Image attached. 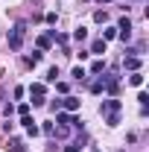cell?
<instances>
[{
	"label": "cell",
	"mask_w": 149,
	"mask_h": 152,
	"mask_svg": "<svg viewBox=\"0 0 149 152\" xmlns=\"http://www.w3.org/2000/svg\"><path fill=\"white\" fill-rule=\"evenodd\" d=\"M23 35H26V20H18L9 32V50H20L23 47Z\"/></svg>",
	"instance_id": "6da1fadb"
},
{
	"label": "cell",
	"mask_w": 149,
	"mask_h": 152,
	"mask_svg": "<svg viewBox=\"0 0 149 152\" xmlns=\"http://www.w3.org/2000/svg\"><path fill=\"white\" fill-rule=\"evenodd\" d=\"M44 94H47L44 82H32V85H29V96H32V105H44Z\"/></svg>",
	"instance_id": "7a4b0ae2"
},
{
	"label": "cell",
	"mask_w": 149,
	"mask_h": 152,
	"mask_svg": "<svg viewBox=\"0 0 149 152\" xmlns=\"http://www.w3.org/2000/svg\"><path fill=\"white\" fill-rule=\"evenodd\" d=\"M123 108V102L117 99V96H111V99H105L102 105H99V114H114V111H120Z\"/></svg>",
	"instance_id": "3957f363"
},
{
	"label": "cell",
	"mask_w": 149,
	"mask_h": 152,
	"mask_svg": "<svg viewBox=\"0 0 149 152\" xmlns=\"http://www.w3.org/2000/svg\"><path fill=\"white\" fill-rule=\"evenodd\" d=\"M123 67L131 70V73H134V70H140V56H126V58H123Z\"/></svg>",
	"instance_id": "277c9868"
},
{
	"label": "cell",
	"mask_w": 149,
	"mask_h": 152,
	"mask_svg": "<svg viewBox=\"0 0 149 152\" xmlns=\"http://www.w3.org/2000/svg\"><path fill=\"white\" fill-rule=\"evenodd\" d=\"M79 102H82L79 96H64V99H61V108H64V111H76Z\"/></svg>",
	"instance_id": "5b68a950"
},
{
	"label": "cell",
	"mask_w": 149,
	"mask_h": 152,
	"mask_svg": "<svg viewBox=\"0 0 149 152\" xmlns=\"http://www.w3.org/2000/svg\"><path fill=\"white\" fill-rule=\"evenodd\" d=\"M20 123H23V129H26V134H29V137H35V134L41 132L35 123H32V117H20Z\"/></svg>",
	"instance_id": "8992f818"
},
{
	"label": "cell",
	"mask_w": 149,
	"mask_h": 152,
	"mask_svg": "<svg viewBox=\"0 0 149 152\" xmlns=\"http://www.w3.org/2000/svg\"><path fill=\"white\" fill-rule=\"evenodd\" d=\"M88 53H93V56H102V53H105V41H102V38L91 41V50H88Z\"/></svg>",
	"instance_id": "52a82bcc"
},
{
	"label": "cell",
	"mask_w": 149,
	"mask_h": 152,
	"mask_svg": "<svg viewBox=\"0 0 149 152\" xmlns=\"http://www.w3.org/2000/svg\"><path fill=\"white\" fill-rule=\"evenodd\" d=\"M50 47H53V38H50V32H47V35H38V50H41V53H44V50H50Z\"/></svg>",
	"instance_id": "ba28073f"
},
{
	"label": "cell",
	"mask_w": 149,
	"mask_h": 152,
	"mask_svg": "<svg viewBox=\"0 0 149 152\" xmlns=\"http://www.w3.org/2000/svg\"><path fill=\"white\" fill-rule=\"evenodd\" d=\"M129 85H134V88H140V85H143V73H140V70H134V73L129 76Z\"/></svg>",
	"instance_id": "9c48e42d"
},
{
	"label": "cell",
	"mask_w": 149,
	"mask_h": 152,
	"mask_svg": "<svg viewBox=\"0 0 149 152\" xmlns=\"http://www.w3.org/2000/svg\"><path fill=\"white\" fill-rule=\"evenodd\" d=\"M70 76H73L76 82H82V79H85V76H88V70H85V67H79V64H76L73 70H70Z\"/></svg>",
	"instance_id": "30bf717a"
},
{
	"label": "cell",
	"mask_w": 149,
	"mask_h": 152,
	"mask_svg": "<svg viewBox=\"0 0 149 152\" xmlns=\"http://www.w3.org/2000/svg\"><path fill=\"white\" fill-rule=\"evenodd\" d=\"M102 91H105V79H96L91 85V94H102Z\"/></svg>",
	"instance_id": "8fae6325"
},
{
	"label": "cell",
	"mask_w": 149,
	"mask_h": 152,
	"mask_svg": "<svg viewBox=\"0 0 149 152\" xmlns=\"http://www.w3.org/2000/svg\"><path fill=\"white\" fill-rule=\"evenodd\" d=\"M73 38H76V41H85V38H88V29H85V26H76V29H73Z\"/></svg>",
	"instance_id": "7c38bea8"
},
{
	"label": "cell",
	"mask_w": 149,
	"mask_h": 152,
	"mask_svg": "<svg viewBox=\"0 0 149 152\" xmlns=\"http://www.w3.org/2000/svg\"><path fill=\"white\" fill-rule=\"evenodd\" d=\"M117 38V26H108V29H102V41H111Z\"/></svg>",
	"instance_id": "4fadbf2b"
},
{
	"label": "cell",
	"mask_w": 149,
	"mask_h": 152,
	"mask_svg": "<svg viewBox=\"0 0 149 152\" xmlns=\"http://www.w3.org/2000/svg\"><path fill=\"white\" fill-rule=\"evenodd\" d=\"M105 123H108V126H117V123H120V111H114V114H105Z\"/></svg>",
	"instance_id": "5bb4252c"
},
{
	"label": "cell",
	"mask_w": 149,
	"mask_h": 152,
	"mask_svg": "<svg viewBox=\"0 0 149 152\" xmlns=\"http://www.w3.org/2000/svg\"><path fill=\"white\" fill-rule=\"evenodd\" d=\"M56 123H61V126H70V117L64 111H56Z\"/></svg>",
	"instance_id": "9a60e30c"
},
{
	"label": "cell",
	"mask_w": 149,
	"mask_h": 152,
	"mask_svg": "<svg viewBox=\"0 0 149 152\" xmlns=\"http://www.w3.org/2000/svg\"><path fill=\"white\" fill-rule=\"evenodd\" d=\"M41 56H44V53H41V50H35L32 56H26V64H38V61H41Z\"/></svg>",
	"instance_id": "2e32d148"
},
{
	"label": "cell",
	"mask_w": 149,
	"mask_h": 152,
	"mask_svg": "<svg viewBox=\"0 0 149 152\" xmlns=\"http://www.w3.org/2000/svg\"><path fill=\"white\" fill-rule=\"evenodd\" d=\"M102 70H105V61H99V58H96V61L91 64V73H102Z\"/></svg>",
	"instance_id": "e0dca14e"
},
{
	"label": "cell",
	"mask_w": 149,
	"mask_h": 152,
	"mask_svg": "<svg viewBox=\"0 0 149 152\" xmlns=\"http://www.w3.org/2000/svg\"><path fill=\"white\" fill-rule=\"evenodd\" d=\"M93 20H96V23H105V20H108V15L99 9V12H93Z\"/></svg>",
	"instance_id": "ac0fdd59"
},
{
	"label": "cell",
	"mask_w": 149,
	"mask_h": 152,
	"mask_svg": "<svg viewBox=\"0 0 149 152\" xmlns=\"http://www.w3.org/2000/svg\"><path fill=\"white\" fill-rule=\"evenodd\" d=\"M58 79V67H50V70H47V82H56Z\"/></svg>",
	"instance_id": "d6986e66"
},
{
	"label": "cell",
	"mask_w": 149,
	"mask_h": 152,
	"mask_svg": "<svg viewBox=\"0 0 149 152\" xmlns=\"http://www.w3.org/2000/svg\"><path fill=\"white\" fill-rule=\"evenodd\" d=\"M137 102H140L143 108H146V105H149V94H146V91H140V94H137Z\"/></svg>",
	"instance_id": "ffe728a7"
},
{
	"label": "cell",
	"mask_w": 149,
	"mask_h": 152,
	"mask_svg": "<svg viewBox=\"0 0 149 152\" xmlns=\"http://www.w3.org/2000/svg\"><path fill=\"white\" fill-rule=\"evenodd\" d=\"M9 149H12V152H23V143H20L18 137H15V140H12V146H9Z\"/></svg>",
	"instance_id": "44dd1931"
},
{
	"label": "cell",
	"mask_w": 149,
	"mask_h": 152,
	"mask_svg": "<svg viewBox=\"0 0 149 152\" xmlns=\"http://www.w3.org/2000/svg\"><path fill=\"white\" fill-rule=\"evenodd\" d=\"M44 20H47V23H56L58 15H56V12H47V15H44Z\"/></svg>",
	"instance_id": "7402d4cb"
},
{
	"label": "cell",
	"mask_w": 149,
	"mask_h": 152,
	"mask_svg": "<svg viewBox=\"0 0 149 152\" xmlns=\"http://www.w3.org/2000/svg\"><path fill=\"white\" fill-rule=\"evenodd\" d=\"M18 114H20V117H29V105L23 102V105H20V108H18Z\"/></svg>",
	"instance_id": "603a6c76"
},
{
	"label": "cell",
	"mask_w": 149,
	"mask_h": 152,
	"mask_svg": "<svg viewBox=\"0 0 149 152\" xmlns=\"http://www.w3.org/2000/svg\"><path fill=\"white\" fill-rule=\"evenodd\" d=\"M79 149H82L79 143H67V146H64V152H79Z\"/></svg>",
	"instance_id": "cb8c5ba5"
},
{
	"label": "cell",
	"mask_w": 149,
	"mask_h": 152,
	"mask_svg": "<svg viewBox=\"0 0 149 152\" xmlns=\"http://www.w3.org/2000/svg\"><path fill=\"white\" fill-rule=\"evenodd\" d=\"M105 3H111V0H99V6H105Z\"/></svg>",
	"instance_id": "d4e9b609"
}]
</instances>
